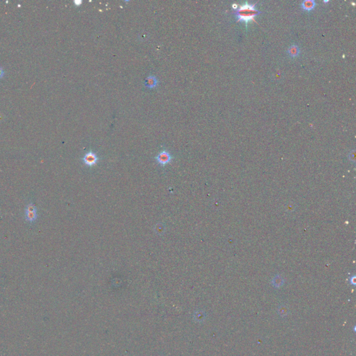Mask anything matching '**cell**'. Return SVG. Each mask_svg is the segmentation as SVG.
Listing matches in <instances>:
<instances>
[{
    "mask_svg": "<svg viewBox=\"0 0 356 356\" xmlns=\"http://www.w3.org/2000/svg\"><path fill=\"white\" fill-rule=\"evenodd\" d=\"M84 164L88 166H94L99 162V157L93 151H89L82 158Z\"/></svg>",
    "mask_w": 356,
    "mask_h": 356,
    "instance_id": "cell-3",
    "label": "cell"
},
{
    "mask_svg": "<svg viewBox=\"0 0 356 356\" xmlns=\"http://www.w3.org/2000/svg\"><path fill=\"white\" fill-rule=\"evenodd\" d=\"M303 9L305 10H311L315 6V2L313 0H305L303 1L302 4H301Z\"/></svg>",
    "mask_w": 356,
    "mask_h": 356,
    "instance_id": "cell-6",
    "label": "cell"
},
{
    "mask_svg": "<svg viewBox=\"0 0 356 356\" xmlns=\"http://www.w3.org/2000/svg\"><path fill=\"white\" fill-rule=\"evenodd\" d=\"M74 3H75V4L76 5V6H80V5L81 4V3H82V2H81V1H75Z\"/></svg>",
    "mask_w": 356,
    "mask_h": 356,
    "instance_id": "cell-9",
    "label": "cell"
},
{
    "mask_svg": "<svg viewBox=\"0 0 356 356\" xmlns=\"http://www.w3.org/2000/svg\"><path fill=\"white\" fill-rule=\"evenodd\" d=\"M4 76V71L2 67H0V79H2Z\"/></svg>",
    "mask_w": 356,
    "mask_h": 356,
    "instance_id": "cell-8",
    "label": "cell"
},
{
    "mask_svg": "<svg viewBox=\"0 0 356 356\" xmlns=\"http://www.w3.org/2000/svg\"><path fill=\"white\" fill-rule=\"evenodd\" d=\"M26 219L29 222H34L37 219V210L36 207L32 203L29 204L26 209Z\"/></svg>",
    "mask_w": 356,
    "mask_h": 356,
    "instance_id": "cell-4",
    "label": "cell"
},
{
    "mask_svg": "<svg viewBox=\"0 0 356 356\" xmlns=\"http://www.w3.org/2000/svg\"><path fill=\"white\" fill-rule=\"evenodd\" d=\"M173 159V157L171 155V154L169 152L166 150L161 151L155 157V160L157 161V162L158 163L159 165L162 166H165L166 165L170 164V163L172 162Z\"/></svg>",
    "mask_w": 356,
    "mask_h": 356,
    "instance_id": "cell-2",
    "label": "cell"
},
{
    "mask_svg": "<svg viewBox=\"0 0 356 356\" xmlns=\"http://www.w3.org/2000/svg\"><path fill=\"white\" fill-rule=\"evenodd\" d=\"M235 10V14L238 18L237 22H245L246 24L250 20L254 21L255 16L260 13V11L255 9V4H250L247 2L241 6H238Z\"/></svg>",
    "mask_w": 356,
    "mask_h": 356,
    "instance_id": "cell-1",
    "label": "cell"
},
{
    "mask_svg": "<svg viewBox=\"0 0 356 356\" xmlns=\"http://www.w3.org/2000/svg\"><path fill=\"white\" fill-rule=\"evenodd\" d=\"M157 84H158V80H157L155 76L154 75L148 76L145 81V86L150 88H155L157 86Z\"/></svg>",
    "mask_w": 356,
    "mask_h": 356,
    "instance_id": "cell-5",
    "label": "cell"
},
{
    "mask_svg": "<svg viewBox=\"0 0 356 356\" xmlns=\"http://www.w3.org/2000/svg\"><path fill=\"white\" fill-rule=\"evenodd\" d=\"M288 52H289V54L291 56H292V57L297 56L298 54H299V48H298L297 45H293L289 48V50H288Z\"/></svg>",
    "mask_w": 356,
    "mask_h": 356,
    "instance_id": "cell-7",
    "label": "cell"
}]
</instances>
